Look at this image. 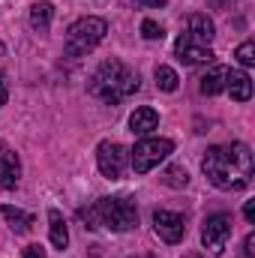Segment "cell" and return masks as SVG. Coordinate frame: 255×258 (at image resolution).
<instances>
[{"label": "cell", "instance_id": "3", "mask_svg": "<svg viewBox=\"0 0 255 258\" xmlns=\"http://www.w3.org/2000/svg\"><path fill=\"white\" fill-rule=\"evenodd\" d=\"M81 219L87 222V228L132 231L138 225V207L129 195H111V198H99L93 207H84Z\"/></svg>", "mask_w": 255, "mask_h": 258}, {"label": "cell", "instance_id": "6", "mask_svg": "<svg viewBox=\"0 0 255 258\" xmlns=\"http://www.w3.org/2000/svg\"><path fill=\"white\" fill-rule=\"evenodd\" d=\"M96 165H99L102 177L120 180L123 171H126V165H129V150L120 141H102V144L96 147Z\"/></svg>", "mask_w": 255, "mask_h": 258}, {"label": "cell", "instance_id": "12", "mask_svg": "<svg viewBox=\"0 0 255 258\" xmlns=\"http://www.w3.org/2000/svg\"><path fill=\"white\" fill-rule=\"evenodd\" d=\"M186 27H189L186 33H189L192 39H198V42H204V45H207V42L213 39V33H216L213 21H210L204 12H192L189 18H186Z\"/></svg>", "mask_w": 255, "mask_h": 258}, {"label": "cell", "instance_id": "5", "mask_svg": "<svg viewBox=\"0 0 255 258\" xmlns=\"http://www.w3.org/2000/svg\"><path fill=\"white\" fill-rule=\"evenodd\" d=\"M171 153H174V141L171 138H141L129 150V162H132V171L135 174H147L150 168H156Z\"/></svg>", "mask_w": 255, "mask_h": 258}, {"label": "cell", "instance_id": "15", "mask_svg": "<svg viewBox=\"0 0 255 258\" xmlns=\"http://www.w3.org/2000/svg\"><path fill=\"white\" fill-rule=\"evenodd\" d=\"M225 75H228L225 66H210V72H204V78H201V93H204V96L222 93V90H225Z\"/></svg>", "mask_w": 255, "mask_h": 258}, {"label": "cell", "instance_id": "23", "mask_svg": "<svg viewBox=\"0 0 255 258\" xmlns=\"http://www.w3.org/2000/svg\"><path fill=\"white\" fill-rule=\"evenodd\" d=\"M24 258H45V249L33 243V246H27V249H24Z\"/></svg>", "mask_w": 255, "mask_h": 258}, {"label": "cell", "instance_id": "2", "mask_svg": "<svg viewBox=\"0 0 255 258\" xmlns=\"http://www.w3.org/2000/svg\"><path fill=\"white\" fill-rule=\"evenodd\" d=\"M138 87H141V78H138L135 69H129L120 60H105L90 75V87L87 90H90V96H96V99H102L108 105H117L126 96H132Z\"/></svg>", "mask_w": 255, "mask_h": 258}, {"label": "cell", "instance_id": "14", "mask_svg": "<svg viewBox=\"0 0 255 258\" xmlns=\"http://www.w3.org/2000/svg\"><path fill=\"white\" fill-rule=\"evenodd\" d=\"M51 18H54V6H51L48 0H39V3L30 6V27H33L36 33H48Z\"/></svg>", "mask_w": 255, "mask_h": 258}, {"label": "cell", "instance_id": "9", "mask_svg": "<svg viewBox=\"0 0 255 258\" xmlns=\"http://www.w3.org/2000/svg\"><path fill=\"white\" fill-rule=\"evenodd\" d=\"M174 54L183 60V63H213V51H210V45H204V42H198V39H192L189 33H180V39L174 42Z\"/></svg>", "mask_w": 255, "mask_h": 258}, {"label": "cell", "instance_id": "8", "mask_svg": "<svg viewBox=\"0 0 255 258\" xmlns=\"http://www.w3.org/2000/svg\"><path fill=\"white\" fill-rule=\"evenodd\" d=\"M153 228H156V234H159L165 243H180L183 234H186L183 216H180V213H171V210H156V213H153Z\"/></svg>", "mask_w": 255, "mask_h": 258}, {"label": "cell", "instance_id": "18", "mask_svg": "<svg viewBox=\"0 0 255 258\" xmlns=\"http://www.w3.org/2000/svg\"><path fill=\"white\" fill-rule=\"evenodd\" d=\"M156 87L159 90H165V93H174L177 90V84H180V78H177V72L171 69V66H156Z\"/></svg>", "mask_w": 255, "mask_h": 258}, {"label": "cell", "instance_id": "4", "mask_svg": "<svg viewBox=\"0 0 255 258\" xmlns=\"http://www.w3.org/2000/svg\"><path fill=\"white\" fill-rule=\"evenodd\" d=\"M105 33H108L105 18H96V15L78 18L66 30V57H84L87 51H93L105 39Z\"/></svg>", "mask_w": 255, "mask_h": 258}, {"label": "cell", "instance_id": "27", "mask_svg": "<svg viewBox=\"0 0 255 258\" xmlns=\"http://www.w3.org/2000/svg\"><path fill=\"white\" fill-rule=\"evenodd\" d=\"M186 258H201V255H198V252H195V255H186Z\"/></svg>", "mask_w": 255, "mask_h": 258}, {"label": "cell", "instance_id": "17", "mask_svg": "<svg viewBox=\"0 0 255 258\" xmlns=\"http://www.w3.org/2000/svg\"><path fill=\"white\" fill-rule=\"evenodd\" d=\"M3 219L9 222V228L15 231V234H24V231H30V225H33V216L30 213H24V210H18V207H3Z\"/></svg>", "mask_w": 255, "mask_h": 258}, {"label": "cell", "instance_id": "24", "mask_svg": "<svg viewBox=\"0 0 255 258\" xmlns=\"http://www.w3.org/2000/svg\"><path fill=\"white\" fill-rule=\"evenodd\" d=\"M138 6H144V9H156V6H165V0H135Z\"/></svg>", "mask_w": 255, "mask_h": 258}, {"label": "cell", "instance_id": "21", "mask_svg": "<svg viewBox=\"0 0 255 258\" xmlns=\"http://www.w3.org/2000/svg\"><path fill=\"white\" fill-rule=\"evenodd\" d=\"M141 36L153 42V39H162V36H165V30H162V24H156L153 18H144V21H141Z\"/></svg>", "mask_w": 255, "mask_h": 258}, {"label": "cell", "instance_id": "26", "mask_svg": "<svg viewBox=\"0 0 255 258\" xmlns=\"http://www.w3.org/2000/svg\"><path fill=\"white\" fill-rule=\"evenodd\" d=\"M6 102V78H3V72H0V105Z\"/></svg>", "mask_w": 255, "mask_h": 258}, {"label": "cell", "instance_id": "20", "mask_svg": "<svg viewBox=\"0 0 255 258\" xmlns=\"http://www.w3.org/2000/svg\"><path fill=\"white\" fill-rule=\"evenodd\" d=\"M234 57H237V63H240V66H252L255 63V42H252V39L240 42V45H237V51H234Z\"/></svg>", "mask_w": 255, "mask_h": 258}, {"label": "cell", "instance_id": "25", "mask_svg": "<svg viewBox=\"0 0 255 258\" xmlns=\"http://www.w3.org/2000/svg\"><path fill=\"white\" fill-rule=\"evenodd\" d=\"M243 216H246V222H255V201H246V207H243Z\"/></svg>", "mask_w": 255, "mask_h": 258}, {"label": "cell", "instance_id": "19", "mask_svg": "<svg viewBox=\"0 0 255 258\" xmlns=\"http://www.w3.org/2000/svg\"><path fill=\"white\" fill-rule=\"evenodd\" d=\"M162 183L171 186V189H183V186L189 183V174H186L183 165H168V168L162 171Z\"/></svg>", "mask_w": 255, "mask_h": 258}, {"label": "cell", "instance_id": "10", "mask_svg": "<svg viewBox=\"0 0 255 258\" xmlns=\"http://www.w3.org/2000/svg\"><path fill=\"white\" fill-rule=\"evenodd\" d=\"M18 177H21L18 153L6 141H0V189H15L18 186Z\"/></svg>", "mask_w": 255, "mask_h": 258}, {"label": "cell", "instance_id": "11", "mask_svg": "<svg viewBox=\"0 0 255 258\" xmlns=\"http://www.w3.org/2000/svg\"><path fill=\"white\" fill-rule=\"evenodd\" d=\"M225 90L231 93V99L246 102V99L252 96V78H249L243 69H228V75H225Z\"/></svg>", "mask_w": 255, "mask_h": 258}, {"label": "cell", "instance_id": "13", "mask_svg": "<svg viewBox=\"0 0 255 258\" xmlns=\"http://www.w3.org/2000/svg\"><path fill=\"white\" fill-rule=\"evenodd\" d=\"M159 126V114L153 111V108H135L132 111V117H129V129L135 132V135H150L153 129Z\"/></svg>", "mask_w": 255, "mask_h": 258}, {"label": "cell", "instance_id": "7", "mask_svg": "<svg viewBox=\"0 0 255 258\" xmlns=\"http://www.w3.org/2000/svg\"><path fill=\"white\" fill-rule=\"evenodd\" d=\"M231 228H234V222H231L228 213H213V216H207L204 225H201V243H204V249H210V252L219 255V252L225 249L228 237H231Z\"/></svg>", "mask_w": 255, "mask_h": 258}, {"label": "cell", "instance_id": "1", "mask_svg": "<svg viewBox=\"0 0 255 258\" xmlns=\"http://www.w3.org/2000/svg\"><path fill=\"white\" fill-rule=\"evenodd\" d=\"M201 171L204 177L222 189V192H237L243 186H249L252 177V150L243 141L225 144V147H210L207 156L201 159Z\"/></svg>", "mask_w": 255, "mask_h": 258}, {"label": "cell", "instance_id": "16", "mask_svg": "<svg viewBox=\"0 0 255 258\" xmlns=\"http://www.w3.org/2000/svg\"><path fill=\"white\" fill-rule=\"evenodd\" d=\"M48 222H51V246H57V249H66V243H69V231H66L63 213L51 207V210H48Z\"/></svg>", "mask_w": 255, "mask_h": 258}, {"label": "cell", "instance_id": "22", "mask_svg": "<svg viewBox=\"0 0 255 258\" xmlns=\"http://www.w3.org/2000/svg\"><path fill=\"white\" fill-rule=\"evenodd\" d=\"M243 255L255 258V234H246V240H243Z\"/></svg>", "mask_w": 255, "mask_h": 258}]
</instances>
